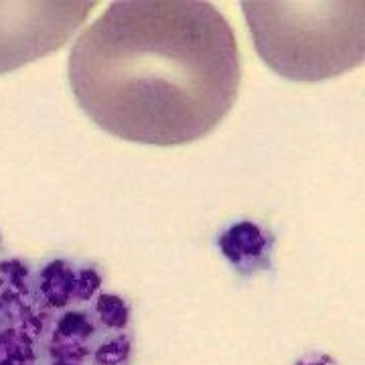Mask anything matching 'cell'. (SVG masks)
<instances>
[{"instance_id":"6da1fadb","label":"cell","mask_w":365,"mask_h":365,"mask_svg":"<svg viewBox=\"0 0 365 365\" xmlns=\"http://www.w3.org/2000/svg\"><path fill=\"white\" fill-rule=\"evenodd\" d=\"M240 81L234 29L201 0L112 2L69 55L71 91L91 122L150 146L195 143L215 130Z\"/></svg>"},{"instance_id":"7a4b0ae2","label":"cell","mask_w":365,"mask_h":365,"mask_svg":"<svg viewBox=\"0 0 365 365\" xmlns=\"http://www.w3.org/2000/svg\"><path fill=\"white\" fill-rule=\"evenodd\" d=\"M262 61L292 81H325L364 63V0H246Z\"/></svg>"},{"instance_id":"3957f363","label":"cell","mask_w":365,"mask_h":365,"mask_svg":"<svg viewBox=\"0 0 365 365\" xmlns=\"http://www.w3.org/2000/svg\"><path fill=\"white\" fill-rule=\"evenodd\" d=\"M96 4V0H0V76L59 51Z\"/></svg>"},{"instance_id":"277c9868","label":"cell","mask_w":365,"mask_h":365,"mask_svg":"<svg viewBox=\"0 0 365 365\" xmlns=\"http://www.w3.org/2000/svg\"><path fill=\"white\" fill-rule=\"evenodd\" d=\"M274 237L254 222H237L220 237V250L242 274L270 268Z\"/></svg>"},{"instance_id":"5b68a950","label":"cell","mask_w":365,"mask_h":365,"mask_svg":"<svg viewBox=\"0 0 365 365\" xmlns=\"http://www.w3.org/2000/svg\"><path fill=\"white\" fill-rule=\"evenodd\" d=\"M96 314L100 317V323L108 329H124L128 325L130 311L126 302L114 294H100L96 300Z\"/></svg>"},{"instance_id":"8992f818","label":"cell","mask_w":365,"mask_h":365,"mask_svg":"<svg viewBox=\"0 0 365 365\" xmlns=\"http://www.w3.org/2000/svg\"><path fill=\"white\" fill-rule=\"evenodd\" d=\"M297 365H337V361H333L329 355H323V353H311L302 357Z\"/></svg>"}]
</instances>
